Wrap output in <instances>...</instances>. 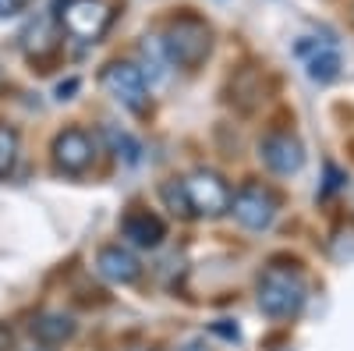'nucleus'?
I'll use <instances>...</instances> for the list:
<instances>
[{"label": "nucleus", "instance_id": "f257e3e1", "mask_svg": "<svg viewBox=\"0 0 354 351\" xmlns=\"http://www.w3.org/2000/svg\"><path fill=\"white\" fill-rule=\"evenodd\" d=\"M255 298H259V309L270 316V319H290L298 316L305 298H308V284H305V273L294 267V262H270L259 277V287H255Z\"/></svg>", "mask_w": 354, "mask_h": 351}, {"label": "nucleus", "instance_id": "f03ea898", "mask_svg": "<svg viewBox=\"0 0 354 351\" xmlns=\"http://www.w3.org/2000/svg\"><path fill=\"white\" fill-rule=\"evenodd\" d=\"M170 68H185L195 71L205 57L213 53V28L205 25L198 15H177L167 21L163 36H160Z\"/></svg>", "mask_w": 354, "mask_h": 351}, {"label": "nucleus", "instance_id": "7ed1b4c3", "mask_svg": "<svg viewBox=\"0 0 354 351\" xmlns=\"http://www.w3.org/2000/svg\"><path fill=\"white\" fill-rule=\"evenodd\" d=\"M53 18L61 25V33H68L78 43H96L113 21V8L106 0H57Z\"/></svg>", "mask_w": 354, "mask_h": 351}, {"label": "nucleus", "instance_id": "20e7f679", "mask_svg": "<svg viewBox=\"0 0 354 351\" xmlns=\"http://www.w3.org/2000/svg\"><path fill=\"white\" fill-rule=\"evenodd\" d=\"M181 192L188 199L192 217H223V213H230L234 192L216 170H192L181 181Z\"/></svg>", "mask_w": 354, "mask_h": 351}, {"label": "nucleus", "instance_id": "39448f33", "mask_svg": "<svg viewBox=\"0 0 354 351\" xmlns=\"http://www.w3.org/2000/svg\"><path fill=\"white\" fill-rule=\"evenodd\" d=\"M100 85L131 114H145V107H149V85L131 61H110L100 75Z\"/></svg>", "mask_w": 354, "mask_h": 351}, {"label": "nucleus", "instance_id": "423d86ee", "mask_svg": "<svg viewBox=\"0 0 354 351\" xmlns=\"http://www.w3.org/2000/svg\"><path fill=\"white\" fill-rule=\"evenodd\" d=\"M277 210H280V199L266 185H259V181L241 185L238 192H234V199H230L234 220H238L241 227H248V231H266L277 220Z\"/></svg>", "mask_w": 354, "mask_h": 351}, {"label": "nucleus", "instance_id": "0eeeda50", "mask_svg": "<svg viewBox=\"0 0 354 351\" xmlns=\"http://www.w3.org/2000/svg\"><path fill=\"white\" fill-rule=\"evenodd\" d=\"M50 153H53L57 174L78 178V174H85L88 167H93V160H96V142H93V135L82 132V128H64V132L53 135Z\"/></svg>", "mask_w": 354, "mask_h": 351}, {"label": "nucleus", "instance_id": "6e6552de", "mask_svg": "<svg viewBox=\"0 0 354 351\" xmlns=\"http://www.w3.org/2000/svg\"><path fill=\"white\" fill-rule=\"evenodd\" d=\"M259 156L273 174H298L305 167V150L290 132H270L259 142Z\"/></svg>", "mask_w": 354, "mask_h": 351}, {"label": "nucleus", "instance_id": "1a4fd4ad", "mask_svg": "<svg viewBox=\"0 0 354 351\" xmlns=\"http://www.w3.org/2000/svg\"><path fill=\"white\" fill-rule=\"evenodd\" d=\"M96 270L110 284H135L142 277V262L124 245H103L96 252Z\"/></svg>", "mask_w": 354, "mask_h": 351}, {"label": "nucleus", "instance_id": "9d476101", "mask_svg": "<svg viewBox=\"0 0 354 351\" xmlns=\"http://www.w3.org/2000/svg\"><path fill=\"white\" fill-rule=\"evenodd\" d=\"M121 231H124V238H128L131 245H138V249H160V242L167 238L163 220H160L156 213H149V210L128 213L124 224H121Z\"/></svg>", "mask_w": 354, "mask_h": 351}, {"label": "nucleus", "instance_id": "9b49d317", "mask_svg": "<svg viewBox=\"0 0 354 351\" xmlns=\"http://www.w3.org/2000/svg\"><path fill=\"white\" fill-rule=\"evenodd\" d=\"M28 330H32V337L46 348H57L75 337V319L68 312H57V309H46V312H36L32 323H28Z\"/></svg>", "mask_w": 354, "mask_h": 351}, {"label": "nucleus", "instance_id": "f8f14e48", "mask_svg": "<svg viewBox=\"0 0 354 351\" xmlns=\"http://www.w3.org/2000/svg\"><path fill=\"white\" fill-rule=\"evenodd\" d=\"M138 71L145 78V85H163L170 75V61H167V50L160 43V36H145L138 43Z\"/></svg>", "mask_w": 354, "mask_h": 351}, {"label": "nucleus", "instance_id": "ddd939ff", "mask_svg": "<svg viewBox=\"0 0 354 351\" xmlns=\"http://www.w3.org/2000/svg\"><path fill=\"white\" fill-rule=\"evenodd\" d=\"M21 50L28 61H50L57 53V33H53V18H36L32 25L21 33Z\"/></svg>", "mask_w": 354, "mask_h": 351}, {"label": "nucleus", "instance_id": "4468645a", "mask_svg": "<svg viewBox=\"0 0 354 351\" xmlns=\"http://www.w3.org/2000/svg\"><path fill=\"white\" fill-rule=\"evenodd\" d=\"M340 75V57L337 50H319L308 61V78L312 82H333Z\"/></svg>", "mask_w": 354, "mask_h": 351}, {"label": "nucleus", "instance_id": "2eb2a0df", "mask_svg": "<svg viewBox=\"0 0 354 351\" xmlns=\"http://www.w3.org/2000/svg\"><path fill=\"white\" fill-rule=\"evenodd\" d=\"M18 160V132L11 125H0V178H8Z\"/></svg>", "mask_w": 354, "mask_h": 351}, {"label": "nucleus", "instance_id": "dca6fc26", "mask_svg": "<svg viewBox=\"0 0 354 351\" xmlns=\"http://www.w3.org/2000/svg\"><path fill=\"white\" fill-rule=\"evenodd\" d=\"M106 138H110V145H113V153L117 156H124L128 163H138V153H142V145L131 138V135H124V132H117V128H106Z\"/></svg>", "mask_w": 354, "mask_h": 351}, {"label": "nucleus", "instance_id": "f3484780", "mask_svg": "<svg viewBox=\"0 0 354 351\" xmlns=\"http://www.w3.org/2000/svg\"><path fill=\"white\" fill-rule=\"evenodd\" d=\"M163 199L170 202V210H174V213L192 217V210H188V199H185V192H181V181H170V185H163Z\"/></svg>", "mask_w": 354, "mask_h": 351}, {"label": "nucleus", "instance_id": "a211bd4d", "mask_svg": "<svg viewBox=\"0 0 354 351\" xmlns=\"http://www.w3.org/2000/svg\"><path fill=\"white\" fill-rule=\"evenodd\" d=\"M25 4H28V0H0V18H11V15H18Z\"/></svg>", "mask_w": 354, "mask_h": 351}, {"label": "nucleus", "instance_id": "6ab92c4d", "mask_svg": "<svg viewBox=\"0 0 354 351\" xmlns=\"http://www.w3.org/2000/svg\"><path fill=\"white\" fill-rule=\"evenodd\" d=\"M174 351H209V344H205L202 337H192V341H185V344H177Z\"/></svg>", "mask_w": 354, "mask_h": 351}, {"label": "nucleus", "instance_id": "aec40b11", "mask_svg": "<svg viewBox=\"0 0 354 351\" xmlns=\"http://www.w3.org/2000/svg\"><path fill=\"white\" fill-rule=\"evenodd\" d=\"M11 348H15V334L0 323V351H11Z\"/></svg>", "mask_w": 354, "mask_h": 351}, {"label": "nucleus", "instance_id": "412c9836", "mask_svg": "<svg viewBox=\"0 0 354 351\" xmlns=\"http://www.w3.org/2000/svg\"><path fill=\"white\" fill-rule=\"evenodd\" d=\"M138 351H153V348H138Z\"/></svg>", "mask_w": 354, "mask_h": 351}, {"label": "nucleus", "instance_id": "4be33fe9", "mask_svg": "<svg viewBox=\"0 0 354 351\" xmlns=\"http://www.w3.org/2000/svg\"><path fill=\"white\" fill-rule=\"evenodd\" d=\"M32 351H46V348H32Z\"/></svg>", "mask_w": 354, "mask_h": 351}]
</instances>
